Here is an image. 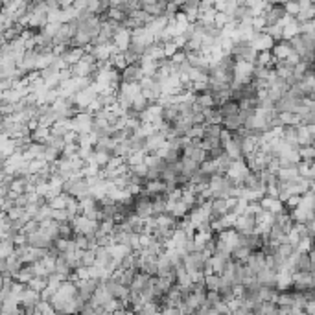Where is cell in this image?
Listing matches in <instances>:
<instances>
[{
	"mask_svg": "<svg viewBox=\"0 0 315 315\" xmlns=\"http://www.w3.org/2000/svg\"><path fill=\"white\" fill-rule=\"evenodd\" d=\"M122 83H126V85H135V83H140V81L146 78L140 69V65H131V67H127L124 72H122Z\"/></svg>",
	"mask_w": 315,
	"mask_h": 315,
	"instance_id": "6da1fadb",
	"label": "cell"
},
{
	"mask_svg": "<svg viewBox=\"0 0 315 315\" xmlns=\"http://www.w3.org/2000/svg\"><path fill=\"white\" fill-rule=\"evenodd\" d=\"M271 54H273V58H275L276 61H287L295 52H293L289 41H280V43H276V45L273 46Z\"/></svg>",
	"mask_w": 315,
	"mask_h": 315,
	"instance_id": "7a4b0ae2",
	"label": "cell"
},
{
	"mask_svg": "<svg viewBox=\"0 0 315 315\" xmlns=\"http://www.w3.org/2000/svg\"><path fill=\"white\" fill-rule=\"evenodd\" d=\"M219 113L223 118H229V116H238L240 115V103L234 102V100H229V102H225L223 105H219L218 107Z\"/></svg>",
	"mask_w": 315,
	"mask_h": 315,
	"instance_id": "3957f363",
	"label": "cell"
},
{
	"mask_svg": "<svg viewBox=\"0 0 315 315\" xmlns=\"http://www.w3.org/2000/svg\"><path fill=\"white\" fill-rule=\"evenodd\" d=\"M298 153H300V159L306 162H313L315 161V148L313 146H306V148H298Z\"/></svg>",
	"mask_w": 315,
	"mask_h": 315,
	"instance_id": "277c9868",
	"label": "cell"
},
{
	"mask_svg": "<svg viewBox=\"0 0 315 315\" xmlns=\"http://www.w3.org/2000/svg\"><path fill=\"white\" fill-rule=\"evenodd\" d=\"M284 10H286L287 15L297 17L298 12H300V4H297V2H287V4H284Z\"/></svg>",
	"mask_w": 315,
	"mask_h": 315,
	"instance_id": "5b68a950",
	"label": "cell"
}]
</instances>
